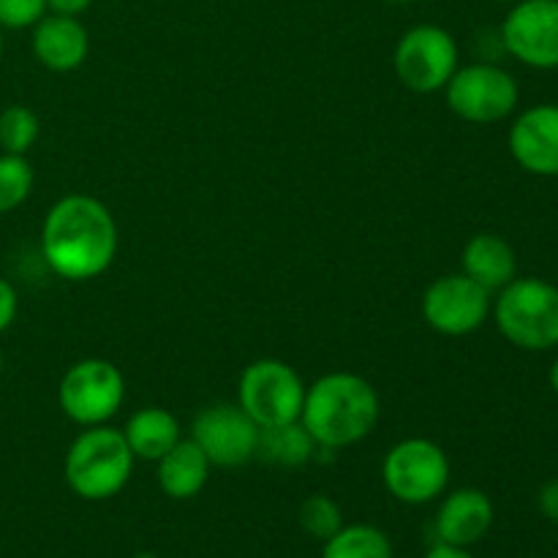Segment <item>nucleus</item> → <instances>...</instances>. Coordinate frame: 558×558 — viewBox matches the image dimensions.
I'll list each match as a JSON object with an SVG mask.
<instances>
[{
    "instance_id": "f257e3e1",
    "label": "nucleus",
    "mask_w": 558,
    "mask_h": 558,
    "mask_svg": "<svg viewBox=\"0 0 558 558\" xmlns=\"http://www.w3.org/2000/svg\"><path fill=\"white\" fill-rule=\"evenodd\" d=\"M41 254L63 281H93L118 256V223L101 199L69 194L54 202L41 223Z\"/></svg>"
},
{
    "instance_id": "f03ea898",
    "label": "nucleus",
    "mask_w": 558,
    "mask_h": 558,
    "mask_svg": "<svg viewBox=\"0 0 558 558\" xmlns=\"http://www.w3.org/2000/svg\"><path fill=\"white\" fill-rule=\"evenodd\" d=\"M379 392L368 379L349 371L325 374L305 387L300 423L322 450H343L368 439L379 423Z\"/></svg>"
},
{
    "instance_id": "7ed1b4c3",
    "label": "nucleus",
    "mask_w": 558,
    "mask_h": 558,
    "mask_svg": "<svg viewBox=\"0 0 558 558\" xmlns=\"http://www.w3.org/2000/svg\"><path fill=\"white\" fill-rule=\"evenodd\" d=\"M134 461L123 430L93 425L82 430L65 452V485L85 501H107L129 485Z\"/></svg>"
},
{
    "instance_id": "20e7f679",
    "label": "nucleus",
    "mask_w": 558,
    "mask_h": 558,
    "mask_svg": "<svg viewBox=\"0 0 558 558\" xmlns=\"http://www.w3.org/2000/svg\"><path fill=\"white\" fill-rule=\"evenodd\" d=\"M501 336L526 352L558 347V287L543 278H515L494 303Z\"/></svg>"
},
{
    "instance_id": "39448f33",
    "label": "nucleus",
    "mask_w": 558,
    "mask_h": 558,
    "mask_svg": "<svg viewBox=\"0 0 558 558\" xmlns=\"http://www.w3.org/2000/svg\"><path fill=\"white\" fill-rule=\"evenodd\" d=\"M125 401V376L112 360L87 357L71 365L58 387L60 412L80 428L107 425Z\"/></svg>"
},
{
    "instance_id": "423d86ee",
    "label": "nucleus",
    "mask_w": 558,
    "mask_h": 558,
    "mask_svg": "<svg viewBox=\"0 0 558 558\" xmlns=\"http://www.w3.org/2000/svg\"><path fill=\"white\" fill-rule=\"evenodd\" d=\"M303 376L283 360H254L240 376L238 403L259 428L298 423L303 414Z\"/></svg>"
},
{
    "instance_id": "0eeeda50",
    "label": "nucleus",
    "mask_w": 558,
    "mask_h": 558,
    "mask_svg": "<svg viewBox=\"0 0 558 558\" xmlns=\"http://www.w3.org/2000/svg\"><path fill=\"white\" fill-rule=\"evenodd\" d=\"M381 480L387 494L401 505H430L450 485V458L436 441L412 436L387 452Z\"/></svg>"
},
{
    "instance_id": "6e6552de",
    "label": "nucleus",
    "mask_w": 558,
    "mask_h": 558,
    "mask_svg": "<svg viewBox=\"0 0 558 558\" xmlns=\"http://www.w3.org/2000/svg\"><path fill=\"white\" fill-rule=\"evenodd\" d=\"M445 96L452 114L466 123L490 125L515 112L521 90L510 71L488 60H477V63L458 65L447 82Z\"/></svg>"
},
{
    "instance_id": "1a4fd4ad",
    "label": "nucleus",
    "mask_w": 558,
    "mask_h": 558,
    "mask_svg": "<svg viewBox=\"0 0 558 558\" xmlns=\"http://www.w3.org/2000/svg\"><path fill=\"white\" fill-rule=\"evenodd\" d=\"M461 65L458 41L441 25H414L398 38L392 69L398 82L412 93L445 90Z\"/></svg>"
},
{
    "instance_id": "9d476101",
    "label": "nucleus",
    "mask_w": 558,
    "mask_h": 558,
    "mask_svg": "<svg viewBox=\"0 0 558 558\" xmlns=\"http://www.w3.org/2000/svg\"><path fill=\"white\" fill-rule=\"evenodd\" d=\"M423 319L430 330L447 338L472 336L474 330L488 322L494 311V300L485 287L472 281L463 272L441 276L425 289L423 294Z\"/></svg>"
},
{
    "instance_id": "9b49d317",
    "label": "nucleus",
    "mask_w": 558,
    "mask_h": 558,
    "mask_svg": "<svg viewBox=\"0 0 558 558\" xmlns=\"http://www.w3.org/2000/svg\"><path fill=\"white\" fill-rule=\"evenodd\" d=\"M259 430L240 403H213L194 417L191 439L199 445L213 469H240L256 458Z\"/></svg>"
},
{
    "instance_id": "f8f14e48",
    "label": "nucleus",
    "mask_w": 558,
    "mask_h": 558,
    "mask_svg": "<svg viewBox=\"0 0 558 558\" xmlns=\"http://www.w3.org/2000/svg\"><path fill=\"white\" fill-rule=\"evenodd\" d=\"M501 47L529 69H558V0H518L501 22Z\"/></svg>"
},
{
    "instance_id": "ddd939ff",
    "label": "nucleus",
    "mask_w": 558,
    "mask_h": 558,
    "mask_svg": "<svg viewBox=\"0 0 558 558\" xmlns=\"http://www.w3.org/2000/svg\"><path fill=\"white\" fill-rule=\"evenodd\" d=\"M510 153L526 172L558 178V104L526 109L510 129Z\"/></svg>"
},
{
    "instance_id": "4468645a",
    "label": "nucleus",
    "mask_w": 558,
    "mask_h": 558,
    "mask_svg": "<svg viewBox=\"0 0 558 558\" xmlns=\"http://www.w3.org/2000/svg\"><path fill=\"white\" fill-rule=\"evenodd\" d=\"M31 47L44 69L54 71V74H69L87 60L90 36H87V27L82 25L80 16L44 14L33 25Z\"/></svg>"
},
{
    "instance_id": "2eb2a0df",
    "label": "nucleus",
    "mask_w": 558,
    "mask_h": 558,
    "mask_svg": "<svg viewBox=\"0 0 558 558\" xmlns=\"http://www.w3.org/2000/svg\"><path fill=\"white\" fill-rule=\"evenodd\" d=\"M494 526V505L477 488H458L436 512V539L456 548H472Z\"/></svg>"
},
{
    "instance_id": "dca6fc26",
    "label": "nucleus",
    "mask_w": 558,
    "mask_h": 558,
    "mask_svg": "<svg viewBox=\"0 0 558 558\" xmlns=\"http://www.w3.org/2000/svg\"><path fill=\"white\" fill-rule=\"evenodd\" d=\"M156 480L163 496L174 501H189L205 490L213 463L194 439H180L161 461H156Z\"/></svg>"
},
{
    "instance_id": "f3484780",
    "label": "nucleus",
    "mask_w": 558,
    "mask_h": 558,
    "mask_svg": "<svg viewBox=\"0 0 558 558\" xmlns=\"http://www.w3.org/2000/svg\"><path fill=\"white\" fill-rule=\"evenodd\" d=\"M463 276L477 281L480 287L488 289L490 294L501 292L510 281L518 278V256L512 245L499 234H474L461 254Z\"/></svg>"
},
{
    "instance_id": "a211bd4d",
    "label": "nucleus",
    "mask_w": 558,
    "mask_h": 558,
    "mask_svg": "<svg viewBox=\"0 0 558 558\" xmlns=\"http://www.w3.org/2000/svg\"><path fill=\"white\" fill-rule=\"evenodd\" d=\"M123 436L136 461L156 463L180 441V423L167 409L147 407L131 414L123 428Z\"/></svg>"
},
{
    "instance_id": "6ab92c4d",
    "label": "nucleus",
    "mask_w": 558,
    "mask_h": 558,
    "mask_svg": "<svg viewBox=\"0 0 558 558\" xmlns=\"http://www.w3.org/2000/svg\"><path fill=\"white\" fill-rule=\"evenodd\" d=\"M316 441L311 439L308 430L303 428V423H289V425H276V428H262L259 430V447H256V458L267 463H276V466H303L314 458Z\"/></svg>"
},
{
    "instance_id": "aec40b11",
    "label": "nucleus",
    "mask_w": 558,
    "mask_h": 558,
    "mask_svg": "<svg viewBox=\"0 0 558 558\" xmlns=\"http://www.w3.org/2000/svg\"><path fill=\"white\" fill-rule=\"evenodd\" d=\"M322 558H392V543L381 529L352 523L327 539Z\"/></svg>"
},
{
    "instance_id": "412c9836",
    "label": "nucleus",
    "mask_w": 558,
    "mask_h": 558,
    "mask_svg": "<svg viewBox=\"0 0 558 558\" xmlns=\"http://www.w3.org/2000/svg\"><path fill=\"white\" fill-rule=\"evenodd\" d=\"M41 134V120L25 104H11L0 112V150L27 156Z\"/></svg>"
},
{
    "instance_id": "4be33fe9",
    "label": "nucleus",
    "mask_w": 558,
    "mask_h": 558,
    "mask_svg": "<svg viewBox=\"0 0 558 558\" xmlns=\"http://www.w3.org/2000/svg\"><path fill=\"white\" fill-rule=\"evenodd\" d=\"M33 180H36V174H33L31 161L25 156L0 153V216L25 205L33 191Z\"/></svg>"
},
{
    "instance_id": "5701e85b",
    "label": "nucleus",
    "mask_w": 558,
    "mask_h": 558,
    "mask_svg": "<svg viewBox=\"0 0 558 558\" xmlns=\"http://www.w3.org/2000/svg\"><path fill=\"white\" fill-rule=\"evenodd\" d=\"M298 521L300 526L305 529V534L319 543H327L338 529L343 526V515H341V507H338L336 499L325 494H314L300 505L298 512Z\"/></svg>"
},
{
    "instance_id": "b1692460",
    "label": "nucleus",
    "mask_w": 558,
    "mask_h": 558,
    "mask_svg": "<svg viewBox=\"0 0 558 558\" xmlns=\"http://www.w3.org/2000/svg\"><path fill=\"white\" fill-rule=\"evenodd\" d=\"M47 14V0H0V27L25 31Z\"/></svg>"
},
{
    "instance_id": "393cba45",
    "label": "nucleus",
    "mask_w": 558,
    "mask_h": 558,
    "mask_svg": "<svg viewBox=\"0 0 558 558\" xmlns=\"http://www.w3.org/2000/svg\"><path fill=\"white\" fill-rule=\"evenodd\" d=\"M16 311H20V294H16L14 283L0 278V332L14 325Z\"/></svg>"
},
{
    "instance_id": "a878e982",
    "label": "nucleus",
    "mask_w": 558,
    "mask_h": 558,
    "mask_svg": "<svg viewBox=\"0 0 558 558\" xmlns=\"http://www.w3.org/2000/svg\"><path fill=\"white\" fill-rule=\"evenodd\" d=\"M539 512H543L548 521L558 523V480L554 483H545L543 490H539Z\"/></svg>"
},
{
    "instance_id": "bb28decb",
    "label": "nucleus",
    "mask_w": 558,
    "mask_h": 558,
    "mask_svg": "<svg viewBox=\"0 0 558 558\" xmlns=\"http://www.w3.org/2000/svg\"><path fill=\"white\" fill-rule=\"evenodd\" d=\"M93 5V0H47L49 14L63 16H82Z\"/></svg>"
},
{
    "instance_id": "cd10ccee",
    "label": "nucleus",
    "mask_w": 558,
    "mask_h": 558,
    "mask_svg": "<svg viewBox=\"0 0 558 558\" xmlns=\"http://www.w3.org/2000/svg\"><path fill=\"white\" fill-rule=\"evenodd\" d=\"M425 558H474L469 554L466 548H456V545H445V543H436L434 548L425 554Z\"/></svg>"
},
{
    "instance_id": "c85d7f7f",
    "label": "nucleus",
    "mask_w": 558,
    "mask_h": 558,
    "mask_svg": "<svg viewBox=\"0 0 558 558\" xmlns=\"http://www.w3.org/2000/svg\"><path fill=\"white\" fill-rule=\"evenodd\" d=\"M550 387H554V392L558 396V357H556V363L550 365Z\"/></svg>"
},
{
    "instance_id": "c756f323",
    "label": "nucleus",
    "mask_w": 558,
    "mask_h": 558,
    "mask_svg": "<svg viewBox=\"0 0 558 558\" xmlns=\"http://www.w3.org/2000/svg\"><path fill=\"white\" fill-rule=\"evenodd\" d=\"M134 558H161V556H156V554H150V550H142V554H136Z\"/></svg>"
},
{
    "instance_id": "7c9ffc66",
    "label": "nucleus",
    "mask_w": 558,
    "mask_h": 558,
    "mask_svg": "<svg viewBox=\"0 0 558 558\" xmlns=\"http://www.w3.org/2000/svg\"><path fill=\"white\" fill-rule=\"evenodd\" d=\"M387 3H396V5H403V3H414V0H387Z\"/></svg>"
},
{
    "instance_id": "2f4dec72",
    "label": "nucleus",
    "mask_w": 558,
    "mask_h": 558,
    "mask_svg": "<svg viewBox=\"0 0 558 558\" xmlns=\"http://www.w3.org/2000/svg\"><path fill=\"white\" fill-rule=\"evenodd\" d=\"M0 58H3V27H0Z\"/></svg>"
},
{
    "instance_id": "473e14b6",
    "label": "nucleus",
    "mask_w": 558,
    "mask_h": 558,
    "mask_svg": "<svg viewBox=\"0 0 558 558\" xmlns=\"http://www.w3.org/2000/svg\"><path fill=\"white\" fill-rule=\"evenodd\" d=\"M0 374H3V349H0Z\"/></svg>"
},
{
    "instance_id": "72a5a7b5",
    "label": "nucleus",
    "mask_w": 558,
    "mask_h": 558,
    "mask_svg": "<svg viewBox=\"0 0 558 558\" xmlns=\"http://www.w3.org/2000/svg\"><path fill=\"white\" fill-rule=\"evenodd\" d=\"M494 3H518V0H494Z\"/></svg>"
}]
</instances>
